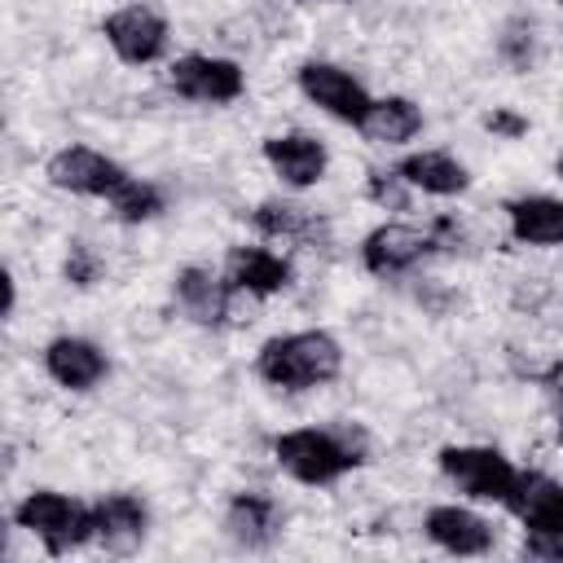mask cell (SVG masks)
<instances>
[{
  "mask_svg": "<svg viewBox=\"0 0 563 563\" xmlns=\"http://www.w3.org/2000/svg\"><path fill=\"white\" fill-rule=\"evenodd\" d=\"M172 303L176 312L189 321V325H202V330H238V325H251L255 317V303L251 295H242L238 286H229L224 273L207 268V264H185L172 273Z\"/></svg>",
  "mask_w": 563,
  "mask_h": 563,
  "instance_id": "cell-4",
  "label": "cell"
},
{
  "mask_svg": "<svg viewBox=\"0 0 563 563\" xmlns=\"http://www.w3.org/2000/svg\"><path fill=\"white\" fill-rule=\"evenodd\" d=\"M106 277V260L92 242H70L66 255H62V282L75 286V290H92L97 282Z\"/></svg>",
  "mask_w": 563,
  "mask_h": 563,
  "instance_id": "cell-25",
  "label": "cell"
},
{
  "mask_svg": "<svg viewBox=\"0 0 563 563\" xmlns=\"http://www.w3.org/2000/svg\"><path fill=\"white\" fill-rule=\"evenodd\" d=\"M554 176H559V180H563V154H559V158H554Z\"/></svg>",
  "mask_w": 563,
  "mask_h": 563,
  "instance_id": "cell-31",
  "label": "cell"
},
{
  "mask_svg": "<svg viewBox=\"0 0 563 563\" xmlns=\"http://www.w3.org/2000/svg\"><path fill=\"white\" fill-rule=\"evenodd\" d=\"M260 158H264L268 172H273L286 189H295V194L317 189V185L325 180V172H330V150H325V141H321L317 132H299V128H290V132H268V136L260 141Z\"/></svg>",
  "mask_w": 563,
  "mask_h": 563,
  "instance_id": "cell-11",
  "label": "cell"
},
{
  "mask_svg": "<svg viewBox=\"0 0 563 563\" xmlns=\"http://www.w3.org/2000/svg\"><path fill=\"white\" fill-rule=\"evenodd\" d=\"M506 510L515 515V523L523 532H563V484L550 471H519Z\"/></svg>",
  "mask_w": 563,
  "mask_h": 563,
  "instance_id": "cell-19",
  "label": "cell"
},
{
  "mask_svg": "<svg viewBox=\"0 0 563 563\" xmlns=\"http://www.w3.org/2000/svg\"><path fill=\"white\" fill-rule=\"evenodd\" d=\"M128 176L132 172L119 158H110L106 150H92V145H62L44 163V180L53 189L75 194V198H101V202H110L128 185Z\"/></svg>",
  "mask_w": 563,
  "mask_h": 563,
  "instance_id": "cell-9",
  "label": "cell"
},
{
  "mask_svg": "<svg viewBox=\"0 0 563 563\" xmlns=\"http://www.w3.org/2000/svg\"><path fill=\"white\" fill-rule=\"evenodd\" d=\"M295 88L308 106H317L321 114H330L334 123H347V128H361L365 110H369V88L339 62H325V57H308L295 66Z\"/></svg>",
  "mask_w": 563,
  "mask_h": 563,
  "instance_id": "cell-8",
  "label": "cell"
},
{
  "mask_svg": "<svg viewBox=\"0 0 563 563\" xmlns=\"http://www.w3.org/2000/svg\"><path fill=\"white\" fill-rule=\"evenodd\" d=\"M506 233L515 246L528 251H559L563 246V198L554 194H515L501 202Z\"/></svg>",
  "mask_w": 563,
  "mask_h": 563,
  "instance_id": "cell-17",
  "label": "cell"
},
{
  "mask_svg": "<svg viewBox=\"0 0 563 563\" xmlns=\"http://www.w3.org/2000/svg\"><path fill=\"white\" fill-rule=\"evenodd\" d=\"M497 57H501L506 70L532 75V70L541 66V57H545L541 26H537L532 18H523V13H519V18H506L501 31H497Z\"/></svg>",
  "mask_w": 563,
  "mask_h": 563,
  "instance_id": "cell-22",
  "label": "cell"
},
{
  "mask_svg": "<svg viewBox=\"0 0 563 563\" xmlns=\"http://www.w3.org/2000/svg\"><path fill=\"white\" fill-rule=\"evenodd\" d=\"M422 106L413 97H400V92H387V97H374L365 119H361V136L369 145H383V150H400L409 145L418 132H422Z\"/></svg>",
  "mask_w": 563,
  "mask_h": 563,
  "instance_id": "cell-21",
  "label": "cell"
},
{
  "mask_svg": "<svg viewBox=\"0 0 563 563\" xmlns=\"http://www.w3.org/2000/svg\"><path fill=\"white\" fill-rule=\"evenodd\" d=\"M484 128H488L493 136L515 141V136H523V132H528V119H523V114H515L510 106H493V110L484 114Z\"/></svg>",
  "mask_w": 563,
  "mask_h": 563,
  "instance_id": "cell-28",
  "label": "cell"
},
{
  "mask_svg": "<svg viewBox=\"0 0 563 563\" xmlns=\"http://www.w3.org/2000/svg\"><path fill=\"white\" fill-rule=\"evenodd\" d=\"M229 286H238L242 295L251 299H273V295H286L295 286V264L290 255L273 251V246H260V242H238L224 251V268Z\"/></svg>",
  "mask_w": 563,
  "mask_h": 563,
  "instance_id": "cell-14",
  "label": "cell"
},
{
  "mask_svg": "<svg viewBox=\"0 0 563 563\" xmlns=\"http://www.w3.org/2000/svg\"><path fill=\"white\" fill-rule=\"evenodd\" d=\"M251 229L264 242H286L299 251H325L330 246V224L325 216H317L312 207H299L290 198H264L251 207Z\"/></svg>",
  "mask_w": 563,
  "mask_h": 563,
  "instance_id": "cell-15",
  "label": "cell"
},
{
  "mask_svg": "<svg viewBox=\"0 0 563 563\" xmlns=\"http://www.w3.org/2000/svg\"><path fill=\"white\" fill-rule=\"evenodd\" d=\"M396 172L413 185V194L427 198H462L471 189V167L449 150H409Z\"/></svg>",
  "mask_w": 563,
  "mask_h": 563,
  "instance_id": "cell-20",
  "label": "cell"
},
{
  "mask_svg": "<svg viewBox=\"0 0 563 563\" xmlns=\"http://www.w3.org/2000/svg\"><path fill=\"white\" fill-rule=\"evenodd\" d=\"M40 365L62 391H75V396H84V391H92V387H101L110 378L106 347L84 339V334H53L44 343V352H40Z\"/></svg>",
  "mask_w": 563,
  "mask_h": 563,
  "instance_id": "cell-13",
  "label": "cell"
},
{
  "mask_svg": "<svg viewBox=\"0 0 563 563\" xmlns=\"http://www.w3.org/2000/svg\"><path fill=\"white\" fill-rule=\"evenodd\" d=\"M418 303H427V308H431V312H435V317H440V312H444V308H449V303H453V290H449V286H440V282H431V277H427V282H422V286H418Z\"/></svg>",
  "mask_w": 563,
  "mask_h": 563,
  "instance_id": "cell-29",
  "label": "cell"
},
{
  "mask_svg": "<svg viewBox=\"0 0 563 563\" xmlns=\"http://www.w3.org/2000/svg\"><path fill=\"white\" fill-rule=\"evenodd\" d=\"M365 198H369L378 211L400 216V211L413 207V185H409L396 167H369V176H365Z\"/></svg>",
  "mask_w": 563,
  "mask_h": 563,
  "instance_id": "cell-24",
  "label": "cell"
},
{
  "mask_svg": "<svg viewBox=\"0 0 563 563\" xmlns=\"http://www.w3.org/2000/svg\"><path fill=\"white\" fill-rule=\"evenodd\" d=\"M163 207H167L163 189H158L154 180H141V176H128V185L110 198V216H114L119 224H128V229L158 220V216H163Z\"/></svg>",
  "mask_w": 563,
  "mask_h": 563,
  "instance_id": "cell-23",
  "label": "cell"
},
{
  "mask_svg": "<svg viewBox=\"0 0 563 563\" xmlns=\"http://www.w3.org/2000/svg\"><path fill=\"white\" fill-rule=\"evenodd\" d=\"M554 4H559V9H563V0H554Z\"/></svg>",
  "mask_w": 563,
  "mask_h": 563,
  "instance_id": "cell-33",
  "label": "cell"
},
{
  "mask_svg": "<svg viewBox=\"0 0 563 563\" xmlns=\"http://www.w3.org/2000/svg\"><path fill=\"white\" fill-rule=\"evenodd\" d=\"M422 537L453 559H484L497 550V523L462 501H440L422 515Z\"/></svg>",
  "mask_w": 563,
  "mask_h": 563,
  "instance_id": "cell-12",
  "label": "cell"
},
{
  "mask_svg": "<svg viewBox=\"0 0 563 563\" xmlns=\"http://www.w3.org/2000/svg\"><path fill=\"white\" fill-rule=\"evenodd\" d=\"M92 528L106 554H136L150 537V506L136 493H101L92 501Z\"/></svg>",
  "mask_w": 563,
  "mask_h": 563,
  "instance_id": "cell-18",
  "label": "cell"
},
{
  "mask_svg": "<svg viewBox=\"0 0 563 563\" xmlns=\"http://www.w3.org/2000/svg\"><path fill=\"white\" fill-rule=\"evenodd\" d=\"M427 233L435 238V251H444V255H457V251H466V242H471V238H466V224H462L457 216H449V211L435 216V220L427 224Z\"/></svg>",
  "mask_w": 563,
  "mask_h": 563,
  "instance_id": "cell-26",
  "label": "cell"
},
{
  "mask_svg": "<svg viewBox=\"0 0 563 563\" xmlns=\"http://www.w3.org/2000/svg\"><path fill=\"white\" fill-rule=\"evenodd\" d=\"M167 88L194 106H233L246 92V70L220 53H180L167 62Z\"/></svg>",
  "mask_w": 563,
  "mask_h": 563,
  "instance_id": "cell-7",
  "label": "cell"
},
{
  "mask_svg": "<svg viewBox=\"0 0 563 563\" xmlns=\"http://www.w3.org/2000/svg\"><path fill=\"white\" fill-rule=\"evenodd\" d=\"M325 4H352V0H325Z\"/></svg>",
  "mask_w": 563,
  "mask_h": 563,
  "instance_id": "cell-32",
  "label": "cell"
},
{
  "mask_svg": "<svg viewBox=\"0 0 563 563\" xmlns=\"http://www.w3.org/2000/svg\"><path fill=\"white\" fill-rule=\"evenodd\" d=\"M13 528L35 537L44 545V554H53V559L97 541L92 501H79V497L62 493V488H31V493H22L18 506H13Z\"/></svg>",
  "mask_w": 563,
  "mask_h": 563,
  "instance_id": "cell-3",
  "label": "cell"
},
{
  "mask_svg": "<svg viewBox=\"0 0 563 563\" xmlns=\"http://www.w3.org/2000/svg\"><path fill=\"white\" fill-rule=\"evenodd\" d=\"M251 369H255V378L264 387L286 391V396L321 391L343 374V343L321 325L286 330V334H273V339H264L255 347Z\"/></svg>",
  "mask_w": 563,
  "mask_h": 563,
  "instance_id": "cell-2",
  "label": "cell"
},
{
  "mask_svg": "<svg viewBox=\"0 0 563 563\" xmlns=\"http://www.w3.org/2000/svg\"><path fill=\"white\" fill-rule=\"evenodd\" d=\"M101 35L110 44V53L123 62V66H154L167 57L172 48V26L158 9L150 4H123L114 13L101 18Z\"/></svg>",
  "mask_w": 563,
  "mask_h": 563,
  "instance_id": "cell-10",
  "label": "cell"
},
{
  "mask_svg": "<svg viewBox=\"0 0 563 563\" xmlns=\"http://www.w3.org/2000/svg\"><path fill=\"white\" fill-rule=\"evenodd\" d=\"M273 466L303 484V488H330L343 475L361 471L369 462V435L361 422H325V427H290L268 440Z\"/></svg>",
  "mask_w": 563,
  "mask_h": 563,
  "instance_id": "cell-1",
  "label": "cell"
},
{
  "mask_svg": "<svg viewBox=\"0 0 563 563\" xmlns=\"http://www.w3.org/2000/svg\"><path fill=\"white\" fill-rule=\"evenodd\" d=\"M554 435H559V444H563V396H559V405H554Z\"/></svg>",
  "mask_w": 563,
  "mask_h": 563,
  "instance_id": "cell-30",
  "label": "cell"
},
{
  "mask_svg": "<svg viewBox=\"0 0 563 563\" xmlns=\"http://www.w3.org/2000/svg\"><path fill=\"white\" fill-rule=\"evenodd\" d=\"M435 466L466 501H479V506H506L519 479V466L497 444H444L435 453Z\"/></svg>",
  "mask_w": 563,
  "mask_h": 563,
  "instance_id": "cell-5",
  "label": "cell"
},
{
  "mask_svg": "<svg viewBox=\"0 0 563 563\" xmlns=\"http://www.w3.org/2000/svg\"><path fill=\"white\" fill-rule=\"evenodd\" d=\"M435 255V238L418 224H405V220H383L374 224L361 246H356V260L369 277L378 282H400V277H413L427 260Z\"/></svg>",
  "mask_w": 563,
  "mask_h": 563,
  "instance_id": "cell-6",
  "label": "cell"
},
{
  "mask_svg": "<svg viewBox=\"0 0 563 563\" xmlns=\"http://www.w3.org/2000/svg\"><path fill=\"white\" fill-rule=\"evenodd\" d=\"M523 559L537 563H563V532H523Z\"/></svg>",
  "mask_w": 563,
  "mask_h": 563,
  "instance_id": "cell-27",
  "label": "cell"
},
{
  "mask_svg": "<svg viewBox=\"0 0 563 563\" xmlns=\"http://www.w3.org/2000/svg\"><path fill=\"white\" fill-rule=\"evenodd\" d=\"M282 523H286L282 501H277L273 493H264V488H242V493H233L229 506H224V519H220L224 537H229L238 550H268V545L282 537Z\"/></svg>",
  "mask_w": 563,
  "mask_h": 563,
  "instance_id": "cell-16",
  "label": "cell"
}]
</instances>
